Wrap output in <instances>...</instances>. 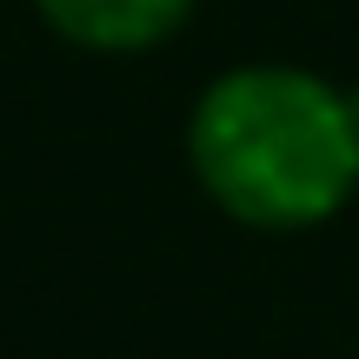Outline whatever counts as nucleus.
Instances as JSON below:
<instances>
[{
    "label": "nucleus",
    "mask_w": 359,
    "mask_h": 359,
    "mask_svg": "<svg viewBox=\"0 0 359 359\" xmlns=\"http://www.w3.org/2000/svg\"><path fill=\"white\" fill-rule=\"evenodd\" d=\"M187 160L240 226H320L359 193V100L313 67H233L193 107Z\"/></svg>",
    "instance_id": "obj_1"
},
{
    "label": "nucleus",
    "mask_w": 359,
    "mask_h": 359,
    "mask_svg": "<svg viewBox=\"0 0 359 359\" xmlns=\"http://www.w3.org/2000/svg\"><path fill=\"white\" fill-rule=\"evenodd\" d=\"M34 13L87 53H147L187 27L193 0H34Z\"/></svg>",
    "instance_id": "obj_2"
}]
</instances>
